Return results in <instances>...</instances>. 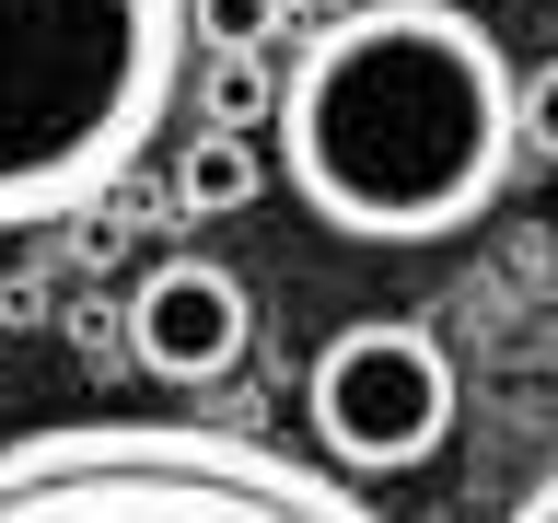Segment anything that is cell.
<instances>
[{
    "instance_id": "cell-1",
    "label": "cell",
    "mask_w": 558,
    "mask_h": 523,
    "mask_svg": "<svg viewBox=\"0 0 558 523\" xmlns=\"http://www.w3.org/2000/svg\"><path fill=\"white\" fill-rule=\"evenodd\" d=\"M279 174L349 244H442L512 186V59L465 0H361L279 70Z\"/></svg>"
},
{
    "instance_id": "cell-2",
    "label": "cell",
    "mask_w": 558,
    "mask_h": 523,
    "mask_svg": "<svg viewBox=\"0 0 558 523\" xmlns=\"http://www.w3.org/2000/svg\"><path fill=\"white\" fill-rule=\"evenodd\" d=\"M186 94V0H0V233L94 209Z\"/></svg>"
},
{
    "instance_id": "cell-3",
    "label": "cell",
    "mask_w": 558,
    "mask_h": 523,
    "mask_svg": "<svg viewBox=\"0 0 558 523\" xmlns=\"http://www.w3.org/2000/svg\"><path fill=\"white\" fill-rule=\"evenodd\" d=\"M0 523H384L338 465L186 418H59L0 442Z\"/></svg>"
},
{
    "instance_id": "cell-4",
    "label": "cell",
    "mask_w": 558,
    "mask_h": 523,
    "mask_svg": "<svg viewBox=\"0 0 558 523\" xmlns=\"http://www.w3.org/2000/svg\"><path fill=\"white\" fill-rule=\"evenodd\" d=\"M314 442L338 453V477H408V465H430L453 430V349L430 338V326H408V314H361V326H338V338L314 349Z\"/></svg>"
},
{
    "instance_id": "cell-5",
    "label": "cell",
    "mask_w": 558,
    "mask_h": 523,
    "mask_svg": "<svg viewBox=\"0 0 558 523\" xmlns=\"http://www.w3.org/2000/svg\"><path fill=\"white\" fill-rule=\"evenodd\" d=\"M256 338V303L221 256H163V268L129 291V349L151 384H221Z\"/></svg>"
},
{
    "instance_id": "cell-6",
    "label": "cell",
    "mask_w": 558,
    "mask_h": 523,
    "mask_svg": "<svg viewBox=\"0 0 558 523\" xmlns=\"http://www.w3.org/2000/svg\"><path fill=\"white\" fill-rule=\"evenodd\" d=\"M268 163H256V139H198L186 163H174V209L186 221H221V209H256Z\"/></svg>"
},
{
    "instance_id": "cell-7",
    "label": "cell",
    "mask_w": 558,
    "mask_h": 523,
    "mask_svg": "<svg viewBox=\"0 0 558 523\" xmlns=\"http://www.w3.org/2000/svg\"><path fill=\"white\" fill-rule=\"evenodd\" d=\"M198 117H209V139L268 129V117H279V70L268 59H209L198 70Z\"/></svg>"
},
{
    "instance_id": "cell-8",
    "label": "cell",
    "mask_w": 558,
    "mask_h": 523,
    "mask_svg": "<svg viewBox=\"0 0 558 523\" xmlns=\"http://www.w3.org/2000/svg\"><path fill=\"white\" fill-rule=\"evenodd\" d=\"M279 24H291V0H186V47L209 59H268Z\"/></svg>"
},
{
    "instance_id": "cell-9",
    "label": "cell",
    "mask_w": 558,
    "mask_h": 523,
    "mask_svg": "<svg viewBox=\"0 0 558 523\" xmlns=\"http://www.w3.org/2000/svg\"><path fill=\"white\" fill-rule=\"evenodd\" d=\"M512 151L558 163V59L547 70H512Z\"/></svg>"
},
{
    "instance_id": "cell-10",
    "label": "cell",
    "mask_w": 558,
    "mask_h": 523,
    "mask_svg": "<svg viewBox=\"0 0 558 523\" xmlns=\"http://www.w3.org/2000/svg\"><path fill=\"white\" fill-rule=\"evenodd\" d=\"M512 523H558V477H547V488H523V512H512Z\"/></svg>"
}]
</instances>
